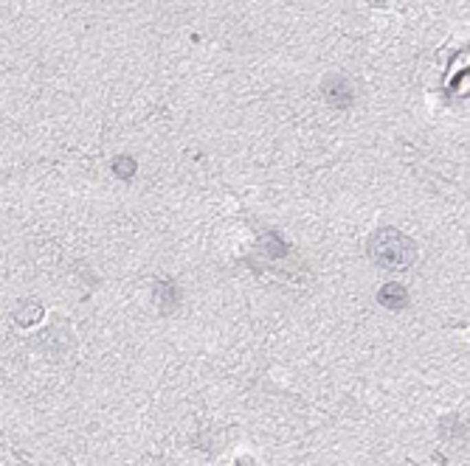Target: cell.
Returning <instances> with one entry per match:
<instances>
[{
    "label": "cell",
    "mask_w": 470,
    "mask_h": 466,
    "mask_svg": "<svg viewBox=\"0 0 470 466\" xmlns=\"http://www.w3.org/2000/svg\"><path fill=\"white\" fill-rule=\"evenodd\" d=\"M369 256L380 264V267H389V270H403L411 261L417 259V242L405 236L403 231L394 228H383L377 231L369 239Z\"/></svg>",
    "instance_id": "obj_1"
},
{
    "label": "cell",
    "mask_w": 470,
    "mask_h": 466,
    "mask_svg": "<svg viewBox=\"0 0 470 466\" xmlns=\"http://www.w3.org/2000/svg\"><path fill=\"white\" fill-rule=\"evenodd\" d=\"M324 96H327V102H330L333 107H349L355 93H352L349 79H344V76H330V79L324 82Z\"/></svg>",
    "instance_id": "obj_2"
},
{
    "label": "cell",
    "mask_w": 470,
    "mask_h": 466,
    "mask_svg": "<svg viewBox=\"0 0 470 466\" xmlns=\"http://www.w3.org/2000/svg\"><path fill=\"white\" fill-rule=\"evenodd\" d=\"M377 301L383 303L386 309H405V306H408V292H405V287H400V284H386L383 290H380Z\"/></svg>",
    "instance_id": "obj_3"
},
{
    "label": "cell",
    "mask_w": 470,
    "mask_h": 466,
    "mask_svg": "<svg viewBox=\"0 0 470 466\" xmlns=\"http://www.w3.org/2000/svg\"><path fill=\"white\" fill-rule=\"evenodd\" d=\"M115 174H119V177H133L135 174V161L133 158H115Z\"/></svg>",
    "instance_id": "obj_4"
}]
</instances>
